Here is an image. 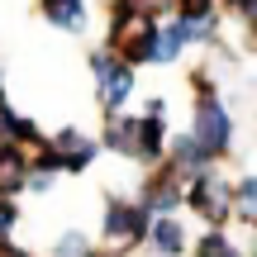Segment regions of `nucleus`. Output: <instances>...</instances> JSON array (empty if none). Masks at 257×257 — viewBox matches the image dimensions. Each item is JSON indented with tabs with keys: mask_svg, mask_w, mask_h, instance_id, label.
Listing matches in <instances>:
<instances>
[{
	"mask_svg": "<svg viewBox=\"0 0 257 257\" xmlns=\"http://www.w3.org/2000/svg\"><path fill=\"white\" fill-rule=\"evenodd\" d=\"M91 72H95V86H100L105 114H119V105L128 100V91H134V67L119 62L110 48H100V53L91 57Z\"/></svg>",
	"mask_w": 257,
	"mask_h": 257,
	"instance_id": "nucleus-1",
	"label": "nucleus"
},
{
	"mask_svg": "<svg viewBox=\"0 0 257 257\" xmlns=\"http://www.w3.org/2000/svg\"><path fill=\"white\" fill-rule=\"evenodd\" d=\"M195 148H200L205 157H224L229 153V138H233V124H229V114H224V105L219 100H200L195 105Z\"/></svg>",
	"mask_w": 257,
	"mask_h": 257,
	"instance_id": "nucleus-2",
	"label": "nucleus"
},
{
	"mask_svg": "<svg viewBox=\"0 0 257 257\" xmlns=\"http://www.w3.org/2000/svg\"><path fill=\"white\" fill-rule=\"evenodd\" d=\"M148 210L143 205H128V200H110L105 205V238L110 243H138L148 238Z\"/></svg>",
	"mask_w": 257,
	"mask_h": 257,
	"instance_id": "nucleus-3",
	"label": "nucleus"
},
{
	"mask_svg": "<svg viewBox=\"0 0 257 257\" xmlns=\"http://www.w3.org/2000/svg\"><path fill=\"white\" fill-rule=\"evenodd\" d=\"M191 210L200 214L205 224H224L229 219V210H233V195H229V186L224 181H214V176H195V186H191Z\"/></svg>",
	"mask_w": 257,
	"mask_h": 257,
	"instance_id": "nucleus-4",
	"label": "nucleus"
},
{
	"mask_svg": "<svg viewBox=\"0 0 257 257\" xmlns=\"http://www.w3.org/2000/svg\"><path fill=\"white\" fill-rule=\"evenodd\" d=\"M48 153L57 157V167H62V172H86V167L95 162V153H100V148H95L86 134H76V128H62L57 138H48Z\"/></svg>",
	"mask_w": 257,
	"mask_h": 257,
	"instance_id": "nucleus-5",
	"label": "nucleus"
},
{
	"mask_svg": "<svg viewBox=\"0 0 257 257\" xmlns=\"http://www.w3.org/2000/svg\"><path fill=\"white\" fill-rule=\"evenodd\" d=\"M29 176V153L24 148H0V195L15 200V191H24Z\"/></svg>",
	"mask_w": 257,
	"mask_h": 257,
	"instance_id": "nucleus-6",
	"label": "nucleus"
},
{
	"mask_svg": "<svg viewBox=\"0 0 257 257\" xmlns=\"http://www.w3.org/2000/svg\"><path fill=\"white\" fill-rule=\"evenodd\" d=\"M105 148H114V153H134V157H138V119L105 114Z\"/></svg>",
	"mask_w": 257,
	"mask_h": 257,
	"instance_id": "nucleus-7",
	"label": "nucleus"
},
{
	"mask_svg": "<svg viewBox=\"0 0 257 257\" xmlns=\"http://www.w3.org/2000/svg\"><path fill=\"white\" fill-rule=\"evenodd\" d=\"M148 243H153L162 257H176V252L186 248V233H181L176 219H153V224H148Z\"/></svg>",
	"mask_w": 257,
	"mask_h": 257,
	"instance_id": "nucleus-8",
	"label": "nucleus"
},
{
	"mask_svg": "<svg viewBox=\"0 0 257 257\" xmlns=\"http://www.w3.org/2000/svg\"><path fill=\"white\" fill-rule=\"evenodd\" d=\"M38 5H43V15L53 19L57 29H72V34H76V29L86 24V5H81V0H38Z\"/></svg>",
	"mask_w": 257,
	"mask_h": 257,
	"instance_id": "nucleus-9",
	"label": "nucleus"
},
{
	"mask_svg": "<svg viewBox=\"0 0 257 257\" xmlns=\"http://www.w3.org/2000/svg\"><path fill=\"white\" fill-rule=\"evenodd\" d=\"M167 157H172V172H205V153L195 148V138H176Z\"/></svg>",
	"mask_w": 257,
	"mask_h": 257,
	"instance_id": "nucleus-10",
	"label": "nucleus"
},
{
	"mask_svg": "<svg viewBox=\"0 0 257 257\" xmlns=\"http://www.w3.org/2000/svg\"><path fill=\"white\" fill-rule=\"evenodd\" d=\"M181 43H186V38H181V29H157V34H153V62H172V57L176 53H181Z\"/></svg>",
	"mask_w": 257,
	"mask_h": 257,
	"instance_id": "nucleus-11",
	"label": "nucleus"
},
{
	"mask_svg": "<svg viewBox=\"0 0 257 257\" xmlns=\"http://www.w3.org/2000/svg\"><path fill=\"white\" fill-rule=\"evenodd\" d=\"M195 257H238V248H233V243L224 238L219 229H214V233H205V238H200V248H195Z\"/></svg>",
	"mask_w": 257,
	"mask_h": 257,
	"instance_id": "nucleus-12",
	"label": "nucleus"
},
{
	"mask_svg": "<svg viewBox=\"0 0 257 257\" xmlns=\"http://www.w3.org/2000/svg\"><path fill=\"white\" fill-rule=\"evenodd\" d=\"M53 257H91V243L81 238V233H62L57 238V252Z\"/></svg>",
	"mask_w": 257,
	"mask_h": 257,
	"instance_id": "nucleus-13",
	"label": "nucleus"
},
{
	"mask_svg": "<svg viewBox=\"0 0 257 257\" xmlns=\"http://www.w3.org/2000/svg\"><path fill=\"white\" fill-rule=\"evenodd\" d=\"M233 205L243 210V219H252V224H257V176H252V181H243V191L233 195Z\"/></svg>",
	"mask_w": 257,
	"mask_h": 257,
	"instance_id": "nucleus-14",
	"label": "nucleus"
},
{
	"mask_svg": "<svg viewBox=\"0 0 257 257\" xmlns=\"http://www.w3.org/2000/svg\"><path fill=\"white\" fill-rule=\"evenodd\" d=\"M119 5H128L134 15H143V19H153V15H162V10H172L176 0H119Z\"/></svg>",
	"mask_w": 257,
	"mask_h": 257,
	"instance_id": "nucleus-15",
	"label": "nucleus"
},
{
	"mask_svg": "<svg viewBox=\"0 0 257 257\" xmlns=\"http://www.w3.org/2000/svg\"><path fill=\"white\" fill-rule=\"evenodd\" d=\"M15 224H19V210H15V200H5V195H0V243H10Z\"/></svg>",
	"mask_w": 257,
	"mask_h": 257,
	"instance_id": "nucleus-16",
	"label": "nucleus"
},
{
	"mask_svg": "<svg viewBox=\"0 0 257 257\" xmlns=\"http://www.w3.org/2000/svg\"><path fill=\"white\" fill-rule=\"evenodd\" d=\"M195 15H214V0H181V19H195Z\"/></svg>",
	"mask_w": 257,
	"mask_h": 257,
	"instance_id": "nucleus-17",
	"label": "nucleus"
},
{
	"mask_svg": "<svg viewBox=\"0 0 257 257\" xmlns=\"http://www.w3.org/2000/svg\"><path fill=\"white\" fill-rule=\"evenodd\" d=\"M233 5H238V10H243V15H248V19H252V24H257V0H233Z\"/></svg>",
	"mask_w": 257,
	"mask_h": 257,
	"instance_id": "nucleus-18",
	"label": "nucleus"
}]
</instances>
